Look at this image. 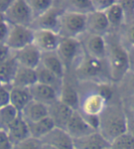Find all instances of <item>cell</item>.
I'll use <instances>...</instances> for the list:
<instances>
[{
  "label": "cell",
  "mask_w": 134,
  "mask_h": 149,
  "mask_svg": "<svg viewBox=\"0 0 134 149\" xmlns=\"http://www.w3.org/2000/svg\"><path fill=\"white\" fill-rule=\"evenodd\" d=\"M106 63L111 81L119 82L129 73V54L123 42L115 36H106Z\"/></svg>",
  "instance_id": "6da1fadb"
},
{
  "label": "cell",
  "mask_w": 134,
  "mask_h": 149,
  "mask_svg": "<svg viewBox=\"0 0 134 149\" xmlns=\"http://www.w3.org/2000/svg\"><path fill=\"white\" fill-rule=\"evenodd\" d=\"M98 132L110 144L127 133V113L121 105L111 104L106 107L99 115Z\"/></svg>",
  "instance_id": "7a4b0ae2"
},
{
  "label": "cell",
  "mask_w": 134,
  "mask_h": 149,
  "mask_svg": "<svg viewBox=\"0 0 134 149\" xmlns=\"http://www.w3.org/2000/svg\"><path fill=\"white\" fill-rule=\"evenodd\" d=\"M74 69L77 77L84 81L95 82L97 85L110 83L107 65H104L102 60L93 58L86 54Z\"/></svg>",
  "instance_id": "3957f363"
},
{
  "label": "cell",
  "mask_w": 134,
  "mask_h": 149,
  "mask_svg": "<svg viewBox=\"0 0 134 149\" xmlns=\"http://www.w3.org/2000/svg\"><path fill=\"white\" fill-rule=\"evenodd\" d=\"M86 32V15L62 10L59 17L61 37L79 39Z\"/></svg>",
  "instance_id": "277c9868"
},
{
  "label": "cell",
  "mask_w": 134,
  "mask_h": 149,
  "mask_svg": "<svg viewBox=\"0 0 134 149\" xmlns=\"http://www.w3.org/2000/svg\"><path fill=\"white\" fill-rule=\"evenodd\" d=\"M56 52L65 64V68L67 66L75 68L85 54L79 39L65 37H62Z\"/></svg>",
  "instance_id": "5b68a950"
},
{
  "label": "cell",
  "mask_w": 134,
  "mask_h": 149,
  "mask_svg": "<svg viewBox=\"0 0 134 149\" xmlns=\"http://www.w3.org/2000/svg\"><path fill=\"white\" fill-rule=\"evenodd\" d=\"M4 19L9 25L31 27L34 20L27 0H13L10 8L4 14Z\"/></svg>",
  "instance_id": "8992f818"
},
{
  "label": "cell",
  "mask_w": 134,
  "mask_h": 149,
  "mask_svg": "<svg viewBox=\"0 0 134 149\" xmlns=\"http://www.w3.org/2000/svg\"><path fill=\"white\" fill-rule=\"evenodd\" d=\"M9 25V24H8ZM34 30L31 27L9 25L8 33L5 44L9 48V50L14 52L19 51L30 44L33 43Z\"/></svg>",
  "instance_id": "52a82bcc"
},
{
  "label": "cell",
  "mask_w": 134,
  "mask_h": 149,
  "mask_svg": "<svg viewBox=\"0 0 134 149\" xmlns=\"http://www.w3.org/2000/svg\"><path fill=\"white\" fill-rule=\"evenodd\" d=\"M85 53L90 57L98 60L106 61L107 40L106 37L91 33H84L79 38Z\"/></svg>",
  "instance_id": "ba28073f"
},
{
  "label": "cell",
  "mask_w": 134,
  "mask_h": 149,
  "mask_svg": "<svg viewBox=\"0 0 134 149\" xmlns=\"http://www.w3.org/2000/svg\"><path fill=\"white\" fill-rule=\"evenodd\" d=\"M62 37L59 33L42 29L34 30L33 44L42 53L55 52L59 46Z\"/></svg>",
  "instance_id": "9c48e42d"
},
{
  "label": "cell",
  "mask_w": 134,
  "mask_h": 149,
  "mask_svg": "<svg viewBox=\"0 0 134 149\" xmlns=\"http://www.w3.org/2000/svg\"><path fill=\"white\" fill-rule=\"evenodd\" d=\"M108 104V102L106 100V99L103 98L97 91H93L81 98L79 111L85 114H88V115L99 116L106 109Z\"/></svg>",
  "instance_id": "30bf717a"
},
{
  "label": "cell",
  "mask_w": 134,
  "mask_h": 149,
  "mask_svg": "<svg viewBox=\"0 0 134 149\" xmlns=\"http://www.w3.org/2000/svg\"><path fill=\"white\" fill-rule=\"evenodd\" d=\"M42 54V52L33 43L13 53L17 65L27 68H31V69H36L40 65Z\"/></svg>",
  "instance_id": "8fae6325"
},
{
  "label": "cell",
  "mask_w": 134,
  "mask_h": 149,
  "mask_svg": "<svg viewBox=\"0 0 134 149\" xmlns=\"http://www.w3.org/2000/svg\"><path fill=\"white\" fill-rule=\"evenodd\" d=\"M42 144L48 145L56 149H74V139L65 129L54 127L40 140Z\"/></svg>",
  "instance_id": "7c38bea8"
},
{
  "label": "cell",
  "mask_w": 134,
  "mask_h": 149,
  "mask_svg": "<svg viewBox=\"0 0 134 149\" xmlns=\"http://www.w3.org/2000/svg\"><path fill=\"white\" fill-rule=\"evenodd\" d=\"M110 30L108 19L104 12L92 11L86 15V32L106 37Z\"/></svg>",
  "instance_id": "4fadbf2b"
},
{
  "label": "cell",
  "mask_w": 134,
  "mask_h": 149,
  "mask_svg": "<svg viewBox=\"0 0 134 149\" xmlns=\"http://www.w3.org/2000/svg\"><path fill=\"white\" fill-rule=\"evenodd\" d=\"M65 131L70 134L73 139L81 138V137L88 135L90 134L95 133L93 128L86 123L84 118L81 115L79 111H74L72 117L70 118L69 122L65 127Z\"/></svg>",
  "instance_id": "5bb4252c"
},
{
  "label": "cell",
  "mask_w": 134,
  "mask_h": 149,
  "mask_svg": "<svg viewBox=\"0 0 134 149\" xmlns=\"http://www.w3.org/2000/svg\"><path fill=\"white\" fill-rule=\"evenodd\" d=\"M48 111L49 117L54 123L55 127L65 130L66 125L74 111L58 100L57 101L48 106Z\"/></svg>",
  "instance_id": "9a60e30c"
},
{
  "label": "cell",
  "mask_w": 134,
  "mask_h": 149,
  "mask_svg": "<svg viewBox=\"0 0 134 149\" xmlns=\"http://www.w3.org/2000/svg\"><path fill=\"white\" fill-rule=\"evenodd\" d=\"M6 132L13 146L20 144L31 137L28 123L21 117L20 113L15 121L8 126Z\"/></svg>",
  "instance_id": "2e32d148"
},
{
  "label": "cell",
  "mask_w": 134,
  "mask_h": 149,
  "mask_svg": "<svg viewBox=\"0 0 134 149\" xmlns=\"http://www.w3.org/2000/svg\"><path fill=\"white\" fill-rule=\"evenodd\" d=\"M28 89L33 100L42 103L46 106H49L59 100V93L49 86L36 83Z\"/></svg>",
  "instance_id": "e0dca14e"
},
{
  "label": "cell",
  "mask_w": 134,
  "mask_h": 149,
  "mask_svg": "<svg viewBox=\"0 0 134 149\" xmlns=\"http://www.w3.org/2000/svg\"><path fill=\"white\" fill-rule=\"evenodd\" d=\"M62 11L55 8L53 6V8L50 9L48 12L35 19L31 28H32L33 30L42 29V30H48L58 33V31H59V17Z\"/></svg>",
  "instance_id": "ac0fdd59"
},
{
  "label": "cell",
  "mask_w": 134,
  "mask_h": 149,
  "mask_svg": "<svg viewBox=\"0 0 134 149\" xmlns=\"http://www.w3.org/2000/svg\"><path fill=\"white\" fill-rule=\"evenodd\" d=\"M74 149H106L110 147V143L99 132H95L81 138L74 139Z\"/></svg>",
  "instance_id": "d6986e66"
},
{
  "label": "cell",
  "mask_w": 134,
  "mask_h": 149,
  "mask_svg": "<svg viewBox=\"0 0 134 149\" xmlns=\"http://www.w3.org/2000/svg\"><path fill=\"white\" fill-rule=\"evenodd\" d=\"M19 113L27 123L38 122L49 116L48 106L33 100Z\"/></svg>",
  "instance_id": "ffe728a7"
},
{
  "label": "cell",
  "mask_w": 134,
  "mask_h": 149,
  "mask_svg": "<svg viewBox=\"0 0 134 149\" xmlns=\"http://www.w3.org/2000/svg\"><path fill=\"white\" fill-rule=\"evenodd\" d=\"M40 65L51 73H53L58 77L63 79L66 68L56 51L50 52V53H42Z\"/></svg>",
  "instance_id": "44dd1931"
},
{
  "label": "cell",
  "mask_w": 134,
  "mask_h": 149,
  "mask_svg": "<svg viewBox=\"0 0 134 149\" xmlns=\"http://www.w3.org/2000/svg\"><path fill=\"white\" fill-rule=\"evenodd\" d=\"M37 82L38 81H37L36 70L19 65L16 71L12 84H11V87H20V88H30Z\"/></svg>",
  "instance_id": "7402d4cb"
},
{
  "label": "cell",
  "mask_w": 134,
  "mask_h": 149,
  "mask_svg": "<svg viewBox=\"0 0 134 149\" xmlns=\"http://www.w3.org/2000/svg\"><path fill=\"white\" fill-rule=\"evenodd\" d=\"M35 70H36L37 74V83L49 86V87L54 88L58 93H60L63 86V79L58 77L42 65H40Z\"/></svg>",
  "instance_id": "603a6c76"
},
{
  "label": "cell",
  "mask_w": 134,
  "mask_h": 149,
  "mask_svg": "<svg viewBox=\"0 0 134 149\" xmlns=\"http://www.w3.org/2000/svg\"><path fill=\"white\" fill-rule=\"evenodd\" d=\"M32 100L30 89L20 87H11L9 104L16 108L20 112L28 103Z\"/></svg>",
  "instance_id": "cb8c5ba5"
},
{
  "label": "cell",
  "mask_w": 134,
  "mask_h": 149,
  "mask_svg": "<svg viewBox=\"0 0 134 149\" xmlns=\"http://www.w3.org/2000/svg\"><path fill=\"white\" fill-rule=\"evenodd\" d=\"M59 100L71 108L73 111H79L81 97L73 86L63 84L59 93Z\"/></svg>",
  "instance_id": "d4e9b609"
},
{
  "label": "cell",
  "mask_w": 134,
  "mask_h": 149,
  "mask_svg": "<svg viewBox=\"0 0 134 149\" xmlns=\"http://www.w3.org/2000/svg\"><path fill=\"white\" fill-rule=\"evenodd\" d=\"M17 63L13 54L8 58L0 64V85L11 86L17 69Z\"/></svg>",
  "instance_id": "484cf974"
},
{
  "label": "cell",
  "mask_w": 134,
  "mask_h": 149,
  "mask_svg": "<svg viewBox=\"0 0 134 149\" xmlns=\"http://www.w3.org/2000/svg\"><path fill=\"white\" fill-rule=\"evenodd\" d=\"M28 130H30L31 137L40 141L46 134H48L55 127V124L48 116L42 120H40L38 122L28 123Z\"/></svg>",
  "instance_id": "4316f807"
},
{
  "label": "cell",
  "mask_w": 134,
  "mask_h": 149,
  "mask_svg": "<svg viewBox=\"0 0 134 149\" xmlns=\"http://www.w3.org/2000/svg\"><path fill=\"white\" fill-rule=\"evenodd\" d=\"M104 13L108 19L110 29H119L126 23V15L119 1H115Z\"/></svg>",
  "instance_id": "83f0119b"
},
{
  "label": "cell",
  "mask_w": 134,
  "mask_h": 149,
  "mask_svg": "<svg viewBox=\"0 0 134 149\" xmlns=\"http://www.w3.org/2000/svg\"><path fill=\"white\" fill-rule=\"evenodd\" d=\"M19 115V112L11 104L0 108V130H7Z\"/></svg>",
  "instance_id": "f1b7e54d"
},
{
  "label": "cell",
  "mask_w": 134,
  "mask_h": 149,
  "mask_svg": "<svg viewBox=\"0 0 134 149\" xmlns=\"http://www.w3.org/2000/svg\"><path fill=\"white\" fill-rule=\"evenodd\" d=\"M65 11H71L83 15H87L88 13L94 11L92 6L91 0H72V1H66Z\"/></svg>",
  "instance_id": "f546056e"
},
{
  "label": "cell",
  "mask_w": 134,
  "mask_h": 149,
  "mask_svg": "<svg viewBox=\"0 0 134 149\" xmlns=\"http://www.w3.org/2000/svg\"><path fill=\"white\" fill-rule=\"evenodd\" d=\"M27 3L31 10L34 19L48 12L54 6V2L51 0H27Z\"/></svg>",
  "instance_id": "4dcf8cb0"
},
{
  "label": "cell",
  "mask_w": 134,
  "mask_h": 149,
  "mask_svg": "<svg viewBox=\"0 0 134 149\" xmlns=\"http://www.w3.org/2000/svg\"><path fill=\"white\" fill-rule=\"evenodd\" d=\"M110 149H134V137L128 133L122 134L110 144Z\"/></svg>",
  "instance_id": "1f68e13d"
},
{
  "label": "cell",
  "mask_w": 134,
  "mask_h": 149,
  "mask_svg": "<svg viewBox=\"0 0 134 149\" xmlns=\"http://www.w3.org/2000/svg\"><path fill=\"white\" fill-rule=\"evenodd\" d=\"M42 144L40 140L30 137L20 144L15 146L13 149H42Z\"/></svg>",
  "instance_id": "d6a6232c"
},
{
  "label": "cell",
  "mask_w": 134,
  "mask_h": 149,
  "mask_svg": "<svg viewBox=\"0 0 134 149\" xmlns=\"http://www.w3.org/2000/svg\"><path fill=\"white\" fill-rule=\"evenodd\" d=\"M94 11L105 12L115 3V0H91Z\"/></svg>",
  "instance_id": "836d02e7"
},
{
  "label": "cell",
  "mask_w": 134,
  "mask_h": 149,
  "mask_svg": "<svg viewBox=\"0 0 134 149\" xmlns=\"http://www.w3.org/2000/svg\"><path fill=\"white\" fill-rule=\"evenodd\" d=\"M11 86L0 85V108L9 104Z\"/></svg>",
  "instance_id": "e575fe53"
},
{
  "label": "cell",
  "mask_w": 134,
  "mask_h": 149,
  "mask_svg": "<svg viewBox=\"0 0 134 149\" xmlns=\"http://www.w3.org/2000/svg\"><path fill=\"white\" fill-rule=\"evenodd\" d=\"M81 115L84 118V120L86 122V123L88 124L91 128H93L95 131L98 132L99 129V116L97 115H88V114H85L80 111Z\"/></svg>",
  "instance_id": "d590c367"
},
{
  "label": "cell",
  "mask_w": 134,
  "mask_h": 149,
  "mask_svg": "<svg viewBox=\"0 0 134 149\" xmlns=\"http://www.w3.org/2000/svg\"><path fill=\"white\" fill-rule=\"evenodd\" d=\"M125 38L128 42V45H125V46L134 47V21L130 22V24H127L125 30Z\"/></svg>",
  "instance_id": "8d00e7d4"
},
{
  "label": "cell",
  "mask_w": 134,
  "mask_h": 149,
  "mask_svg": "<svg viewBox=\"0 0 134 149\" xmlns=\"http://www.w3.org/2000/svg\"><path fill=\"white\" fill-rule=\"evenodd\" d=\"M9 25L4 19V16L0 15V43H5L8 33Z\"/></svg>",
  "instance_id": "74e56055"
},
{
  "label": "cell",
  "mask_w": 134,
  "mask_h": 149,
  "mask_svg": "<svg viewBox=\"0 0 134 149\" xmlns=\"http://www.w3.org/2000/svg\"><path fill=\"white\" fill-rule=\"evenodd\" d=\"M13 145L8 136L7 132L0 130V149H13Z\"/></svg>",
  "instance_id": "f35d334b"
},
{
  "label": "cell",
  "mask_w": 134,
  "mask_h": 149,
  "mask_svg": "<svg viewBox=\"0 0 134 149\" xmlns=\"http://www.w3.org/2000/svg\"><path fill=\"white\" fill-rule=\"evenodd\" d=\"M12 52L5 43H0V64L7 60L11 55Z\"/></svg>",
  "instance_id": "ab89813d"
},
{
  "label": "cell",
  "mask_w": 134,
  "mask_h": 149,
  "mask_svg": "<svg viewBox=\"0 0 134 149\" xmlns=\"http://www.w3.org/2000/svg\"><path fill=\"white\" fill-rule=\"evenodd\" d=\"M129 54V73L134 74V47L126 46Z\"/></svg>",
  "instance_id": "60d3db41"
},
{
  "label": "cell",
  "mask_w": 134,
  "mask_h": 149,
  "mask_svg": "<svg viewBox=\"0 0 134 149\" xmlns=\"http://www.w3.org/2000/svg\"><path fill=\"white\" fill-rule=\"evenodd\" d=\"M127 133L134 137V116L129 114H127Z\"/></svg>",
  "instance_id": "b9f144b4"
},
{
  "label": "cell",
  "mask_w": 134,
  "mask_h": 149,
  "mask_svg": "<svg viewBox=\"0 0 134 149\" xmlns=\"http://www.w3.org/2000/svg\"><path fill=\"white\" fill-rule=\"evenodd\" d=\"M13 0H0V15H3L7 12V10L10 8Z\"/></svg>",
  "instance_id": "7bdbcfd3"
},
{
  "label": "cell",
  "mask_w": 134,
  "mask_h": 149,
  "mask_svg": "<svg viewBox=\"0 0 134 149\" xmlns=\"http://www.w3.org/2000/svg\"><path fill=\"white\" fill-rule=\"evenodd\" d=\"M130 74V77H129V80H128V82H129V86H130V88L132 90V94H134V74H131V73H129Z\"/></svg>",
  "instance_id": "ee69618b"
},
{
  "label": "cell",
  "mask_w": 134,
  "mask_h": 149,
  "mask_svg": "<svg viewBox=\"0 0 134 149\" xmlns=\"http://www.w3.org/2000/svg\"><path fill=\"white\" fill-rule=\"evenodd\" d=\"M130 110H131V114L130 115L131 116H134V94L133 95H131L130 97Z\"/></svg>",
  "instance_id": "f6af8a7d"
},
{
  "label": "cell",
  "mask_w": 134,
  "mask_h": 149,
  "mask_svg": "<svg viewBox=\"0 0 134 149\" xmlns=\"http://www.w3.org/2000/svg\"><path fill=\"white\" fill-rule=\"evenodd\" d=\"M42 149H56V148L52 147V146H48V145H44V144H42Z\"/></svg>",
  "instance_id": "bcb514c9"
},
{
  "label": "cell",
  "mask_w": 134,
  "mask_h": 149,
  "mask_svg": "<svg viewBox=\"0 0 134 149\" xmlns=\"http://www.w3.org/2000/svg\"><path fill=\"white\" fill-rule=\"evenodd\" d=\"M106 149H110V147H109V148H106Z\"/></svg>",
  "instance_id": "7dc6e473"
}]
</instances>
